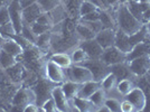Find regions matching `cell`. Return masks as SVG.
I'll return each mask as SVG.
<instances>
[{
    "label": "cell",
    "instance_id": "f1b7e54d",
    "mask_svg": "<svg viewBox=\"0 0 150 112\" xmlns=\"http://www.w3.org/2000/svg\"><path fill=\"white\" fill-rule=\"evenodd\" d=\"M17 61V57L10 55L9 53L5 52L4 50H0V69H7L15 65Z\"/></svg>",
    "mask_w": 150,
    "mask_h": 112
},
{
    "label": "cell",
    "instance_id": "ffe728a7",
    "mask_svg": "<svg viewBox=\"0 0 150 112\" xmlns=\"http://www.w3.org/2000/svg\"><path fill=\"white\" fill-rule=\"evenodd\" d=\"M75 35L77 39L81 42H84V40H88V39H93L95 37V34L93 31L88 28V26H85L83 23L81 21H77L76 25H75Z\"/></svg>",
    "mask_w": 150,
    "mask_h": 112
},
{
    "label": "cell",
    "instance_id": "9c48e42d",
    "mask_svg": "<svg viewBox=\"0 0 150 112\" xmlns=\"http://www.w3.org/2000/svg\"><path fill=\"white\" fill-rule=\"evenodd\" d=\"M54 85H56V84L52 83L44 77L42 81L37 82L35 85L31 86L35 94H36V103L39 106H42V104L45 101L52 96V90H53Z\"/></svg>",
    "mask_w": 150,
    "mask_h": 112
},
{
    "label": "cell",
    "instance_id": "d6a6232c",
    "mask_svg": "<svg viewBox=\"0 0 150 112\" xmlns=\"http://www.w3.org/2000/svg\"><path fill=\"white\" fill-rule=\"evenodd\" d=\"M104 104L109 108L110 112H120L121 111V101H120L118 98H115V96H110V95H108L105 99V102H104Z\"/></svg>",
    "mask_w": 150,
    "mask_h": 112
},
{
    "label": "cell",
    "instance_id": "83f0119b",
    "mask_svg": "<svg viewBox=\"0 0 150 112\" xmlns=\"http://www.w3.org/2000/svg\"><path fill=\"white\" fill-rule=\"evenodd\" d=\"M100 20L103 25V28H114L117 29V24H115V18L113 13H111L110 10H100Z\"/></svg>",
    "mask_w": 150,
    "mask_h": 112
},
{
    "label": "cell",
    "instance_id": "6da1fadb",
    "mask_svg": "<svg viewBox=\"0 0 150 112\" xmlns=\"http://www.w3.org/2000/svg\"><path fill=\"white\" fill-rule=\"evenodd\" d=\"M113 15L115 18L117 29H120L130 36L137 34L138 31H140L144 27V21L137 18L123 2H119L117 5Z\"/></svg>",
    "mask_w": 150,
    "mask_h": 112
},
{
    "label": "cell",
    "instance_id": "7a4b0ae2",
    "mask_svg": "<svg viewBox=\"0 0 150 112\" xmlns=\"http://www.w3.org/2000/svg\"><path fill=\"white\" fill-rule=\"evenodd\" d=\"M146 36H147V31L144 29V27L140 31H138L137 34L131 35V36L123 33L122 30H120V29H117L114 46L118 50H121L122 53L129 55L137 44H139L140 42H144Z\"/></svg>",
    "mask_w": 150,
    "mask_h": 112
},
{
    "label": "cell",
    "instance_id": "1f68e13d",
    "mask_svg": "<svg viewBox=\"0 0 150 112\" xmlns=\"http://www.w3.org/2000/svg\"><path fill=\"white\" fill-rule=\"evenodd\" d=\"M96 10H100V8L94 5L93 2L91 1H88V0H82L81 5H80V18L82 16H85L90 13H93V11H96Z\"/></svg>",
    "mask_w": 150,
    "mask_h": 112
},
{
    "label": "cell",
    "instance_id": "277c9868",
    "mask_svg": "<svg viewBox=\"0 0 150 112\" xmlns=\"http://www.w3.org/2000/svg\"><path fill=\"white\" fill-rule=\"evenodd\" d=\"M43 72H44V77L46 80L50 81L54 84H62L63 82H65L66 74H65V69H62L61 66H58L56 63L50 61V58L47 61H45L44 66H43Z\"/></svg>",
    "mask_w": 150,
    "mask_h": 112
},
{
    "label": "cell",
    "instance_id": "ba28073f",
    "mask_svg": "<svg viewBox=\"0 0 150 112\" xmlns=\"http://www.w3.org/2000/svg\"><path fill=\"white\" fill-rule=\"evenodd\" d=\"M82 65L86 66L91 71V73L93 74L94 81H98V82H100L105 75H108L111 72L110 66H108L106 64H104L100 58H98V60L88 58L85 62L82 63Z\"/></svg>",
    "mask_w": 150,
    "mask_h": 112
},
{
    "label": "cell",
    "instance_id": "44dd1931",
    "mask_svg": "<svg viewBox=\"0 0 150 112\" xmlns=\"http://www.w3.org/2000/svg\"><path fill=\"white\" fill-rule=\"evenodd\" d=\"M118 77L113 74L112 72H110L108 75H105L102 80L100 81L101 87L105 91L106 94H111L112 92H115L117 90V84H118Z\"/></svg>",
    "mask_w": 150,
    "mask_h": 112
},
{
    "label": "cell",
    "instance_id": "e0dca14e",
    "mask_svg": "<svg viewBox=\"0 0 150 112\" xmlns=\"http://www.w3.org/2000/svg\"><path fill=\"white\" fill-rule=\"evenodd\" d=\"M101 87L100 82L98 81H88L85 82L80 85V89H79V92H77V95L79 98H83V99H90V96L98 90Z\"/></svg>",
    "mask_w": 150,
    "mask_h": 112
},
{
    "label": "cell",
    "instance_id": "4fadbf2b",
    "mask_svg": "<svg viewBox=\"0 0 150 112\" xmlns=\"http://www.w3.org/2000/svg\"><path fill=\"white\" fill-rule=\"evenodd\" d=\"M52 98L55 101V104L57 106L58 112L69 111V101L65 96L64 92H63L61 84L54 85L53 90H52Z\"/></svg>",
    "mask_w": 150,
    "mask_h": 112
},
{
    "label": "cell",
    "instance_id": "d6986e66",
    "mask_svg": "<svg viewBox=\"0 0 150 112\" xmlns=\"http://www.w3.org/2000/svg\"><path fill=\"white\" fill-rule=\"evenodd\" d=\"M5 71H6V75L11 80L13 84L20 83L23 77H24V66L19 62H17L11 67L5 69Z\"/></svg>",
    "mask_w": 150,
    "mask_h": 112
},
{
    "label": "cell",
    "instance_id": "2e32d148",
    "mask_svg": "<svg viewBox=\"0 0 150 112\" xmlns=\"http://www.w3.org/2000/svg\"><path fill=\"white\" fill-rule=\"evenodd\" d=\"M0 46H1V50H4L5 52L9 53L10 55L15 56V57L20 56L24 53V50H25L20 44H18L11 37H7V36L5 37V39L0 43Z\"/></svg>",
    "mask_w": 150,
    "mask_h": 112
},
{
    "label": "cell",
    "instance_id": "d590c367",
    "mask_svg": "<svg viewBox=\"0 0 150 112\" xmlns=\"http://www.w3.org/2000/svg\"><path fill=\"white\" fill-rule=\"evenodd\" d=\"M77 21H81V23H83L85 26H88V28L93 31L95 35L100 30L103 29V25H102L100 19H99V20H90V21H88V20H77Z\"/></svg>",
    "mask_w": 150,
    "mask_h": 112
},
{
    "label": "cell",
    "instance_id": "ac0fdd59",
    "mask_svg": "<svg viewBox=\"0 0 150 112\" xmlns=\"http://www.w3.org/2000/svg\"><path fill=\"white\" fill-rule=\"evenodd\" d=\"M50 60L56 63L58 66H61L62 69H66L73 64L72 60H71V55L69 53H65V52H54L52 53L50 56Z\"/></svg>",
    "mask_w": 150,
    "mask_h": 112
},
{
    "label": "cell",
    "instance_id": "5bb4252c",
    "mask_svg": "<svg viewBox=\"0 0 150 112\" xmlns=\"http://www.w3.org/2000/svg\"><path fill=\"white\" fill-rule=\"evenodd\" d=\"M80 46L84 50V52L86 53L88 58H92V60H98L100 58L102 53H103V48L101 47V45L96 40L95 38L93 39H88V40H84L80 43Z\"/></svg>",
    "mask_w": 150,
    "mask_h": 112
},
{
    "label": "cell",
    "instance_id": "c3c4849f",
    "mask_svg": "<svg viewBox=\"0 0 150 112\" xmlns=\"http://www.w3.org/2000/svg\"><path fill=\"white\" fill-rule=\"evenodd\" d=\"M0 50H1V46H0Z\"/></svg>",
    "mask_w": 150,
    "mask_h": 112
},
{
    "label": "cell",
    "instance_id": "7402d4cb",
    "mask_svg": "<svg viewBox=\"0 0 150 112\" xmlns=\"http://www.w3.org/2000/svg\"><path fill=\"white\" fill-rule=\"evenodd\" d=\"M48 15H50V19H52V23H53V26L56 25V24H59L64 21L65 19H67L69 17V13H67V10L64 5H59L57 6L56 8H54L53 10L48 11Z\"/></svg>",
    "mask_w": 150,
    "mask_h": 112
},
{
    "label": "cell",
    "instance_id": "8fae6325",
    "mask_svg": "<svg viewBox=\"0 0 150 112\" xmlns=\"http://www.w3.org/2000/svg\"><path fill=\"white\" fill-rule=\"evenodd\" d=\"M125 99H128L131 102L136 112H141L144 111L147 106V96L146 93L144 92V90L139 86H134L132 89V91L125 96Z\"/></svg>",
    "mask_w": 150,
    "mask_h": 112
},
{
    "label": "cell",
    "instance_id": "cb8c5ba5",
    "mask_svg": "<svg viewBox=\"0 0 150 112\" xmlns=\"http://www.w3.org/2000/svg\"><path fill=\"white\" fill-rule=\"evenodd\" d=\"M75 106L79 112H93L98 111V109L95 108L93 103L90 101V99H83V98H79V96H75L73 99Z\"/></svg>",
    "mask_w": 150,
    "mask_h": 112
},
{
    "label": "cell",
    "instance_id": "4316f807",
    "mask_svg": "<svg viewBox=\"0 0 150 112\" xmlns=\"http://www.w3.org/2000/svg\"><path fill=\"white\" fill-rule=\"evenodd\" d=\"M50 39H52V30L37 36L34 45L35 47H37V50L46 52L47 50H50Z\"/></svg>",
    "mask_w": 150,
    "mask_h": 112
},
{
    "label": "cell",
    "instance_id": "603a6c76",
    "mask_svg": "<svg viewBox=\"0 0 150 112\" xmlns=\"http://www.w3.org/2000/svg\"><path fill=\"white\" fill-rule=\"evenodd\" d=\"M80 85L81 84H77L73 81H69V80H66L65 82H63L61 84V87H62L63 92L65 94V96L67 98V100H73L77 95V92H79V89H80Z\"/></svg>",
    "mask_w": 150,
    "mask_h": 112
},
{
    "label": "cell",
    "instance_id": "60d3db41",
    "mask_svg": "<svg viewBox=\"0 0 150 112\" xmlns=\"http://www.w3.org/2000/svg\"><path fill=\"white\" fill-rule=\"evenodd\" d=\"M100 10L90 13H88V15H85V16H82L79 20H88V21H90V20H99V19H100Z\"/></svg>",
    "mask_w": 150,
    "mask_h": 112
},
{
    "label": "cell",
    "instance_id": "ab89813d",
    "mask_svg": "<svg viewBox=\"0 0 150 112\" xmlns=\"http://www.w3.org/2000/svg\"><path fill=\"white\" fill-rule=\"evenodd\" d=\"M121 112H136V109L128 99L121 100Z\"/></svg>",
    "mask_w": 150,
    "mask_h": 112
},
{
    "label": "cell",
    "instance_id": "ee69618b",
    "mask_svg": "<svg viewBox=\"0 0 150 112\" xmlns=\"http://www.w3.org/2000/svg\"><path fill=\"white\" fill-rule=\"evenodd\" d=\"M148 19H150V6L146 9V11L144 13V23H146Z\"/></svg>",
    "mask_w": 150,
    "mask_h": 112
},
{
    "label": "cell",
    "instance_id": "d4e9b609",
    "mask_svg": "<svg viewBox=\"0 0 150 112\" xmlns=\"http://www.w3.org/2000/svg\"><path fill=\"white\" fill-rule=\"evenodd\" d=\"M110 69L113 74L118 77V80H122V79H127L129 77V74H131L130 69L128 67V64L127 61L122 63H118V64H114L110 66Z\"/></svg>",
    "mask_w": 150,
    "mask_h": 112
},
{
    "label": "cell",
    "instance_id": "f6af8a7d",
    "mask_svg": "<svg viewBox=\"0 0 150 112\" xmlns=\"http://www.w3.org/2000/svg\"><path fill=\"white\" fill-rule=\"evenodd\" d=\"M144 29L147 31V35L150 37V19H148V20L144 23Z\"/></svg>",
    "mask_w": 150,
    "mask_h": 112
},
{
    "label": "cell",
    "instance_id": "8992f818",
    "mask_svg": "<svg viewBox=\"0 0 150 112\" xmlns=\"http://www.w3.org/2000/svg\"><path fill=\"white\" fill-rule=\"evenodd\" d=\"M31 102H36V94L33 87H19L11 99V106L13 108H18L19 110L23 111V109Z\"/></svg>",
    "mask_w": 150,
    "mask_h": 112
},
{
    "label": "cell",
    "instance_id": "836d02e7",
    "mask_svg": "<svg viewBox=\"0 0 150 112\" xmlns=\"http://www.w3.org/2000/svg\"><path fill=\"white\" fill-rule=\"evenodd\" d=\"M37 2L44 13H48L57 6L62 5V0H38Z\"/></svg>",
    "mask_w": 150,
    "mask_h": 112
},
{
    "label": "cell",
    "instance_id": "e575fe53",
    "mask_svg": "<svg viewBox=\"0 0 150 112\" xmlns=\"http://www.w3.org/2000/svg\"><path fill=\"white\" fill-rule=\"evenodd\" d=\"M20 35L31 44H35L36 38H37V36L34 34V31H33V29H31L30 25H27V24H24L23 29H21V34H20Z\"/></svg>",
    "mask_w": 150,
    "mask_h": 112
},
{
    "label": "cell",
    "instance_id": "52a82bcc",
    "mask_svg": "<svg viewBox=\"0 0 150 112\" xmlns=\"http://www.w3.org/2000/svg\"><path fill=\"white\" fill-rule=\"evenodd\" d=\"M8 10L10 16V23L13 24L16 34H21V29L24 26L23 21V7L19 0H10L8 4Z\"/></svg>",
    "mask_w": 150,
    "mask_h": 112
},
{
    "label": "cell",
    "instance_id": "f35d334b",
    "mask_svg": "<svg viewBox=\"0 0 150 112\" xmlns=\"http://www.w3.org/2000/svg\"><path fill=\"white\" fill-rule=\"evenodd\" d=\"M10 23V16H9V10L8 6L0 7V27Z\"/></svg>",
    "mask_w": 150,
    "mask_h": 112
},
{
    "label": "cell",
    "instance_id": "7c38bea8",
    "mask_svg": "<svg viewBox=\"0 0 150 112\" xmlns=\"http://www.w3.org/2000/svg\"><path fill=\"white\" fill-rule=\"evenodd\" d=\"M115 34H117V29H114V28H103L95 35L94 38L101 45V47L103 50H105L108 47H111L114 45Z\"/></svg>",
    "mask_w": 150,
    "mask_h": 112
},
{
    "label": "cell",
    "instance_id": "7bdbcfd3",
    "mask_svg": "<svg viewBox=\"0 0 150 112\" xmlns=\"http://www.w3.org/2000/svg\"><path fill=\"white\" fill-rule=\"evenodd\" d=\"M20 1V5L23 8H25L27 6H30L33 4H35V2H37L38 0H19Z\"/></svg>",
    "mask_w": 150,
    "mask_h": 112
},
{
    "label": "cell",
    "instance_id": "7dc6e473",
    "mask_svg": "<svg viewBox=\"0 0 150 112\" xmlns=\"http://www.w3.org/2000/svg\"><path fill=\"white\" fill-rule=\"evenodd\" d=\"M138 2H140V4H144V5H148L150 6V0H137Z\"/></svg>",
    "mask_w": 150,
    "mask_h": 112
},
{
    "label": "cell",
    "instance_id": "5b68a950",
    "mask_svg": "<svg viewBox=\"0 0 150 112\" xmlns=\"http://www.w3.org/2000/svg\"><path fill=\"white\" fill-rule=\"evenodd\" d=\"M128 67L132 75L134 76H144L150 72V54L137 56L127 61Z\"/></svg>",
    "mask_w": 150,
    "mask_h": 112
},
{
    "label": "cell",
    "instance_id": "b9f144b4",
    "mask_svg": "<svg viewBox=\"0 0 150 112\" xmlns=\"http://www.w3.org/2000/svg\"><path fill=\"white\" fill-rule=\"evenodd\" d=\"M24 112H38L42 111V106H39L36 103V102H31V103H28L27 106L23 109Z\"/></svg>",
    "mask_w": 150,
    "mask_h": 112
},
{
    "label": "cell",
    "instance_id": "8d00e7d4",
    "mask_svg": "<svg viewBox=\"0 0 150 112\" xmlns=\"http://www.w3.org/2000/svg\"><path fill=\"white\" fill-rule=\"evenodd\" d=\"M31 29L34 31V34L36 35V36H39V35H42V34H44V33H47V31H50L52 30V28L53 27H50V26H46V25H42V24H38V23H33L30 25Z\"/></svg>",
    "mask_w": 150,
    "mask_h": 112
},
{
    "label": "cell",
    "instance_id": "30bf717a",
    "mask_svg": "<svg viewBox=\"0 0 150 112\" xmlns=\"http://www.w3.org/2000/svg\"><path fill=\"white\" fill-rule=\"evenodd\" d=\"M128 58V55L122 53L120 50H118L114 45L111 46V47H108L103 50L102 55H101L100 60L102 62L106 64L108 66H111V65H114V64H118V63H122L125 62Z\"/></svg>",
    "mask_w": 150,
    "mask_h": 112
},
{
    "label": "cell",
    "instance_id": "4dcf8cb0",
    "mask_svg": "<svg viewBox=\"0 0 150 112\" xmlns=\"http://www.w3.org/2000/svg\"><path fill=\"white\" fill-rule=\"evenodd\" d=\"M106 96H108V94L105 93V91H104L102 87H100V89H98V90L90 96V101L93 103L94 106H95V108L98 109V111H99V108L104 104Z\"/></svg>",
    "mask_w": 150,
    "mask_h": 112
},
{
    "label": "cell",
    "instance_id": "3957f363",
    "mask_svg": "<svg viewBox=\"0 0 150 112\" xmlns=\"http://www.w3.org/2000/svg\"><path fill=\"white\" fill-rule=\"evenodd\" d=\"M65 74L67 80L75 82L77 84H83L85 82L94 80L91 71L82 64H72L69 69H65Z\"/></svg>",
    "mask_w": 150,
    "mask_h": 112
},
{
    "label": "cell",
    "instance_id": "bcb514c9",
    "mask_svg": "<svg viewBox=\"0 0 150 112\" xmlns=\"http://www.w3.org/2000/svg\"><path fill=\"white\" fill-rule=\"evenodd\" d=\"M10 2V0H0V7L8 6V4Z\"/></svg>",
    "mask_w": 150,
    "mask_h": 112
},
{
    "label": "cell",
    "instance_id": "9a60e30c",
    "mask_svg": "<svg viewBox=\"0 0 150 112\" xmlns=\"http://www.w3.org/2000/svg\"><path fill=\"white\" fill-rule=\"evenodd\" d=\"M44 13L40 6L38 5V2H35L30 6H27L23 8V21L24 24L31 25L33 23H35L39 16Z\"/></svg>",
    "mask_w": 150,
    "mask_h": 112
},
{
    "label": "cell",
    "instance_id": "484cf974",
    "mask_svg": "<svg viewBox=\"0 0 150 112\" xmlns=\"http://www.w3.org/2000/svg\"><path fill=\"white\" fill-rule=\"evenodd\" d=\"M136 86L133 84V82L131 81V79L127 77V79H122V80H119L118 81V84H117V92L120 94V96L122 98H125L128 94L132 91V89Z\"/></svg>",
    "mask_w": 150,
    "mask_h": 112
},
{
    "label": "cell",
    "instance_id": "74e56055",
    "mask_svg": "<svg viewBox=\"0 0 150 112\" xmlns=\"http://www.w3.org/2000/svg\"><path fill=\"white\" fill-rule=\"evenodd\" d=\"M42 111L44 112H58L57 106L55 104V101L50 96V99H47L44 103L42 104Z\"/></svg>",
    "mask_w": 150,
    "mask_h": 112
},
{
    "label": "cell",
    "instance_id": "f546056e",
    "mask_svg": "<svg viewBox=\"0 0 150 112\" xmlns=\"http://www.w3.org/2000/svg\"><path fill=\"white\" fill-rule=\"evenodd\" d=\"M69 55H71V60L73 64H82L83 62H85L88 57L86 55V53L84 52V50L82 48L81 46H76L73 50L69 52Z\"/></svg>",
    "mask_w": 150,
    "mask_h": 112
}]
</instances>
